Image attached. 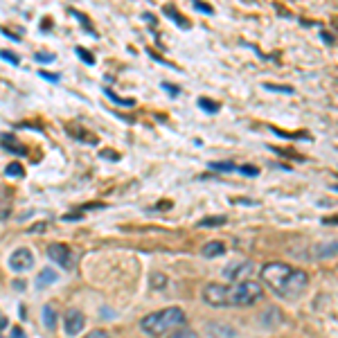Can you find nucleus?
Wrapping results in <instances>:
<instances>
[{
    "label": "nucleus",
    "mask_w": 338,
    "mask_h": 338,
    "mask_svg": "<svg viewBox=\"0 0 338 338\" xmlns=\"http://www.w3.org/2000/svg\"><path fill=\"white\" fill-rule=\"evenodd\" d=\"M262 280L273 289L275 295L284 300H295L304 293L309 275L300 268H293L284 262H268L262 266Z\"/></svg>",
    "instance_id": "obj_1"
},
{
    "label": "nucleus",
    "mask_w": 338,
    "mask_h": 338,
    "mask_svg": "<svg viewBox=\"0 0 338 338\" xmlns=\"http://www.w3.org/2000/svg\"><path fill=\"white\" fill-rule=\"evenodd\" d=\"M75 138H79V140H88V142H93V144H97V135H86L84 131H70Z\"/></svg>",
    "instance_id": "obj_24"
},
{
    "label": "nucleus",
    "mask_w": 338,
    "mask_h": 338,
    "mask_svg": "<svg viewBox=\"0 0 338 338\" xmlns=\"http://www.w3.org/2000/svg\"><path fill=\"white\" fill-rule=\"evenodd\" d=\"M266 90H273V93H282V95H293V88L291 86H284V84H264Z\"/></svg>",
    "instance_id": "obj_18"
},
{
    "label": "nucleus",
    "mask_w": 338,
    "mask_h": 338,
    "mask_svg": "<svg viewBox=\"0 0 338 338\" xmlns=\"http://www.w3.org/2000/svg\"><path fill=\"white\" fill-rule=\"evenodd\" d=\"M226 217H207V219L199 221V228H219V226H226Z\"/></svg>",
    "instance_id": "obj_15"
},
{
    "label": "nucleus",
    "mask_w": 338,
    "mask_h": 338,
    "mask_svg": "<svg viewBox=\"0 0 338 338\" xmlns=\"http://www.w3.org/2000/svg\"><path fill=\"white\" fill-rule=\"evenodd\" d=\"M41 320H43V325H45V329H56V311H54V306L52 304H45L43 306V311H41Z\"/></svg>",
    "instance_id": "obj_12"
},
{
    "label": "nucleus",
    "mask_w": 338,
    "mask_h": 338,
    "mask_svg": "<svg viewBox=\"0 0 338 338\" xmlns=\"http://www.w3.org/2000/svg\"><path fill=\"white\" fill-rule=\"evenodd\" d=\"M194 9H199V12H203V14H212L210 5H203V3H194Z\"/></svg>",
    "instance_id": "obj_30"
},
{
    "label": "nucleus",
    "mask_w": 338,
    "mask_h": 338,
    "mask_svg": "<svg viewBox=\"0 0 338 338\" xmlns=\"http://www.w3.org/2000/svg\"><path fill=\"white\" fill-rule=\"evenodd\" d=\"M36 61H43V64H52V61H54V56L52 54H48V52H39V54H36Z\"/></svg>",
    "instance_id": "obj_27"
},
{
    "label": "nucleus",
    "mask_w": 338,
    "mask_h": 338,
    "mask_svg": "<svg viewBox=\"0 0 338 338\" xmlns=\"http://www.w3.org/2000/svg\"><path fill=\"white\" fill-rule=\"evenodd\" d=\"M0 56H3L5 61H9L12 66H18V56L14 54V52H9V50H0Z\"/></svg>",
    "instance_id": "obj_23"
},
{
    "label": "nucleus",
    "mask_w": 338,
    "mask_h": 338,
    "mask_svg": "<svg viewBox=\"0 0 338 338\" xmlns=\"http://www.w3.org/2000/svg\"><path fill=\"white\" fill-rule=\"evenodd\" d=\"M264 295L262 284L253 282V280H243L237 282L232 287H228V306H251L255 302H259Z\"/></svg>",
    "instance_id": "obj_3"
},
{
    "label": "nucleus",
    "mask_w": 338,
    "mask_h": 338,
    "mask_svg": "<svg viewBox=\"0 0 338 338\" xmlns=\"http://www.w3.org/2000/svg\"><path fill=\"white\" fill-rule=\"evenodd\" d=\"M199 106L205 108L207 113H217V111H219V104L212 102V100H207V97H201V100H199Z\"/></svg>",
    "instance_id": "obj_19"
},
{
    "label": "nucleus",
    "mask_w": 338,
    "mask_h": 338,
    "mask_svg": "<svg viewBox=\"0 0 338 338\" xmlns=\"http://www.w3.org/2000/svg\"><path fill=\"white\" fill-rule=\"evenodd\" d=\"M241 174H246V176H257L259 171H257V167H237Z\"/></svg>",
    "instance_id": "obj_29"
},
{
    "label": "nucleus",
    "mask_w": 338,
    "mask_h": 338,
    "mask_svg": "<svg viewBox=\"0 0 338 338\" xmlns=\"http://www.w3.org/2000/svg\"><path fill=\"white\" fill-rule=\"evenodd\" d=\"M226 253V246H223L221 241H207L205 246L201 248V255L203 257H207V259H212V257H219V255Z\"/></svg>",
    "instance_id": "obj_11"
},
{
    "label": "nucleus",
    "mask_w": 338,
    "mask_h": 338,
    "mask_svg": "<svg viewBox=\"0 0 338 338\" xmlns=\"http://www.w3.org/2000/svg\"><path fill=\"white\" fill-rule=\"evenodd\" d=\"M25 171H23V165H18V163H12V165H7V169H5V176H23Z\"/></svg>",
    "instance_id": "obj_20"
},
{
    "label": "nucleus",
    "mask_w": 338,
    "mask_h": 338,
    "mask_svg": "<svg viewBox=\"0 0 338 338\" xmlns=\"http://www.w3.org/2000/svg\"><path fill=\"white\" fill-rule=\"evenodd\" d=\"M203 300L210 306H228V287H223L219 282H210L203 289Z\"/></svg>",
    "instance_id": "obj_6"
},
{
    "label": "nucleus",
    "mask_w": 338,
    "mask_h": 338,
    "mask_svg": "<svg viewBox=\"0 0 338 338\" xmlns=\"http://www.w3.org/2000/svg\"><path fill=\"white\" fill-rule=\"evenodd\" d=\"M77 54H79L81 59H84V64H88V66H93V64H95V56H93L86 48H77Z\"/></svg>",
    "instance_id": "obj_22"
},
{
    "label": "nucleus",
    "mask_w": 338,
    "mask_h": 338,
    "mask_svg": "<svg viewBox=\"0 0 338 338\" xmlns=\"http://www.w3.org/2000/svg\"><path fill=\"white\" fill-rule=\"evenodd\" d=\"M149 284H151V289H156V291H160L167 284V278H165L163 273H151V278H149Z\"/></svg>",
    "instance_id": "obj_17"
},
{
    "label": "nucleus",
    "mask_w": 338,
    "mask_h": 338,
    "mask_svg": "<svg viewBox=\"0 0 338 338\" xmlns=\"http://www.w3.org/2000/svg\"><path fill=\"white\" fill-rule=\"evenodd\" d=\"M183 325H185V311L180 306H169V309L156 311V314H149L140 320V329L147 336H163L174 327H183Z\"/></svg>",
    "instance_id": "obj_2"
},
{
    "label": "nucleus",
    "mask_w": 338,
    "mask_h": 338,
    "mask_svg": "<svg viewBox=\"0 0 338 338\" xmlns=\"http://www.w3.org/2000/svg\"><path fill=\"white\" fill-rule=\"evenodd\" d=\"M320 36H322V41H325V43H329V45H331V43H334V36H331V34H327V32H322Z\"/></svg>",
    "instance_id": "obj_32"
},
{
    "label": "nucleus",
    "mask_w": 338,
    "mask_h": 338,
    "mask_svg": "<svg viewBox=\"0 0 338 338\" xmlns=\"http://www.w3.org/2000/svg\"><path fill=\"white\" fill-rule=\"evenodd\" d=\"M84 338H111V334H108V331H104V329H93V331H88Z\"/></svg>",
    "instance_id": "obj_25"
},
{
    "label": "nucleus",
    "mask_w": 338,
    "mask_h": 338,
    "mask_svg": "<svg viewBox=\"0 0 338 338\" xmlns=\"http://www.w3.org/2000/svg\"><path fill=\"white\" fill-rule=\"evenodd\" d=\"M262 325L266 327V329H275V327H280L284 322V316H282V311L280 309H275V306H268L266 311L262 314Z\"/></svg>",
    "instance_id": "obj_9"
},
{
    "label": "nucleus",
    "mask_w": 338,
    "mask_h": 338,
    "mask_svg": "<svg viewBox=\"0 0 338 338\" xmlns=\"http://www.w3.org/2000/svg\"><path fill=\"white\" fill-rule=\"evenodd\" d=\"M43 79H48V81H59V75H52V72H48V70H41L39 72Z\"/></svg>",
    "instance_id": "obj_28"
},
{
    "label": "nucleus",
    "mask_w": 338,
    "mask_h": 338,
    "mask_svg": "<svg viewBox=\"0 0 338 338\" xmlns=\"http://www.w3.org/2000/svg\"><path fill=\"white\" fill-rule=\"evenodd\" d=\"M0 325H7V320H3V318H0Z\"/></svg>",
    "instance_id": "obj_35"
},
{
    "label": "nucleus",
    "mask_w": 338,
    "mask_h": 338,
    "mask_svg": "<svg viewBox=\"0 0 338 338\" xmlns=\"http://www.w3.org/2000/svg\"><path fill=\"white\" fill-rule=\"evenodd\" d=\"M102 156H104V158H111V160H117L119 158L117 153H111V151H102Z\"/></svg>",
    "instance_id": "obj_34"
},
{
    "label": "nucleus",
    "mask_w": 338,
    "mask_h": 338,
    "mask_svg": "<svg viewBox=\"0 0 338 338\" xmlns=\"http://www.w3.org/2000/svg\"><path fill=\"white\" fill-rule=\"evenodd\" d=\"M210 167L212 169H217V171H235V163H210Z\"/></svg>",
    "instance_id": "obj_21"
},
{
    "label": "nucleus",
    "mask_w": 338,
    "mask_h": 338,
    "mask_svg": "<svg viewBox=\"0 0 338 338\" xmlns=\"http://www.w3.org/2000/svg\"><path fill=\"white\" fill-rule=\"evenodd\" d=\"M12 338H25V334L18 329V327H14V329H12Z\"/></svg>",
    "instance_id": "obj_33"
},
{
    "label": "nucleus",
    "mask_w": 338,
    "mask_h": 338,
    "mask_svg": "<svg viewBox=\"0 0 338 338\" xmlns=\"http://www.w3.org/2000/svg\"><path fill=\"white\" fill-rule=\"evenodd\" d=\"M9 214H12V199H9V194L0 187V221H5Z\"/></svg>",
    "instance_id": "obj_13"
},
{
    "label": "nucleus",
    "mask_w": 338,
    "mask_h": 338,
    "mask_svg": "<svg viewBox=\"0 0 338 338\" xmlns=\"http://www.w3.org/2000/svg\"><path fill=\"white\" fill-rule=\"evenodd\" d=\"M56 280H59V273H56L54 268H43L39 273V278H36V287H39V289L50 287V284H54Z\"/></svg>",
    "instance_id": "obj_10"
},
{
    "label": "nucleus",
    "mask_w": 338,
    "mask_h": 338,
    "mask_svg": "<svg viewBox=\"0 0 338 338\" xmlns=\"http://www.w3.org/2000/svg\"><path fill=\"white\" fill-rule=\"evenodd\" d=\"M163 88H165V90H171V95H178V88H176V86H171V84H167V81L163 84Z\"/></svg>",
    "instance_id": "obj_31"
},
{
    "label": "nucleus",
    "mask_w": 338,
    "mask_h": 338,
    "mask_svg": "<svg viewBox=\"0 0 338 338\" xmlns=\"http://www.w3.org/2000/svg\"><path fill=\"white\" fill-rule=\"evenodd\" d=\"M3 144L14 153H25V147H20V142L14 135H3Z\"/></svg>",
    "instance_id": "obj_14"
},
{
    "label": "nucleus",
    "mask_w": 338,
    "mask_h": 338,
    "mask_svg": "<svg viewBox=\"0 0 338 338\" xmlns=\"http://www.w3.org/2000/svg\"><path fill=\"white\" fill-rule=\"evenodd\" d=\"M253 270V262H248V259H241V262H232L228 264L226 270H223V275H226V280H230V282H243V278H246L248 273Z\"/></svg>",
    "instance_id": "obj_8"
},
{
    "label": "nucleus",
    "mask_w": 338,
    "mask_h": 338,
    "mask_svg": "<svg viewBox=\"0 0 338 338\" xmlns=\"http://www.w3.org/2000/svg\"><path fill=\"white\" fill-rule=\"evenodd\" d=\"M48 257L52 259V262H56L61 268L70 270L75 268V255H72V251L66 246V243H50L48 246Z\"/></svg>",
    "instance_id": "obj_5"
},
{
    "label": "nucleus",
    "mask_w": 338,
    "mask_h": 338,
    "mask_svg": "<svg viewBox=\"0 0 338 338\" xmlns=\"http://www.w3.org/2000/svg\"><path fill=\"white\" fill-rule=\"evenodd\" d=\"M167 338H199L194 329H190V327H178V329L174 331V334H169Z\"/></svg>",
    "instance_id": "obj_16"
},
{
    "label": "nucleus",
    "mask_w": 338,
    "mask_h": 338,
    "mask_svg": "<svg viewBox=\"0 0 338 338\" xmlns=\"http://www.w3.org/2000/svg\"><path fill=\"white\" fill-rule=\"evenodd\" d=\"M86 327V316L81 314L79 309H68L64 316V329L68 336H77L81 334Z\"/></svg>",
    "instance_id": "obj_7"
},
{
    "label": "nucleus",
    "mask_w": 338,
    "mask_h": 338,
    "mask_svg": "<svg viewBox=\"0 0 338 338\" xmlns=\"http://www.w3.org/2000/svg\"><path fill=\"white\" fill-rule=\"evenodd\" d=\"M106 95H108V97H111V100H113V102H115V104H122V106H133V100H122V97H117V95H113V93H111V90H106Z\"/></svg>",
    "instance_id": "obj_26"
},
{
    "label": "nucleus",
    "mask_w": 338,
    "mask_h": 338,
    "mask_svg": "<svg viewBox=\"0 0 338 338\" xmlns=\"http://www.w3.org/2000/svg\"><path fill=\"white\" fill-rule=\"evenodd\" d=\"M34 253L29 248H16L12 255H9V268L16 270V273H27V270L34 268Z\"/></svg>",
    "instance_id": "obj_4"
}]
</instances>
